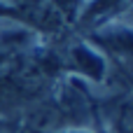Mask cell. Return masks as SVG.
<instances>
[{
	"mask_svg": "<svg viewBox=\"0 0 133 133\" xmlns=\"http://www.w3.org/2000/svg\"><path fill=\"white\" fill-rule=\"evenodd\" d=\"M5 2L9 5L7 12H12L14 16L23 19L26 23H30L40 30L54 33V30H61L65 23L61 12L49 0H5Z\"/></svg>",
	"mask_w": 133,
	"mask_h": 133,
	"instance_id": "cell-1",
	"label": "cell"
},
{
	"mask_svg": "<svg viewBox=\"0 0 133 133\" xmlns=\"http://www.w3.org/2000/svg\"><path fill=\"white\" fill-rule=\"evenodd\" d=\"M126 7H129V0H94L89 7L79 12V21L84 26H98L103 21H110Z\"/></svg>",
	"mask_w": 133,
	"mask_h": 133,
	"instance_id": "cell-2",
	"label": "cell"
},
{
	"mask_svg": "<svg viewBox=\"0 0 133 133\" xmlns=\"http://www.w3.org/2000/svg\"><path fill=\"white\" fill-rule=\"evenodd\" d=\"M70 61H72V65H75L77 72L89 75V77H94V79H101L103 72H105L103 58H101L91 47H87V44H75V47L70 49Z\"/></svg>",
	"mask_w": 133,
	"mask_h": 133,
	"instance_id": "cell-3",
	"label": "cell"
},
{
	"mask_svg": "<svg viewBox=\"0 0 133 133\" xmlns=\"http://www.w3.org/2000/svg\"><path fill=\"white\" fill-rule=\"evenodd\" d=\"M63 19H77L79 12H82V0H49Z\"/></svg>",
	"mask_w": 133,
	"mask_h": 133,
	"instance_id": "cell-4",
	"label": "cell"
},
{
	"mask_svg": "<svg viewBox=\"0 0 133 133\" xmlns=\"http://www.w3.org/2000/svg\"><path fill=\"white\" fill-rule=\"evenodd\" d=\"M0 12H7V7H2V5H0Z\"/></svg>",
	"mask_w": 133,
	"mask_h": 133,
	"instance_id": "cell-5",
	"label": "cell"
}]
</instances>
